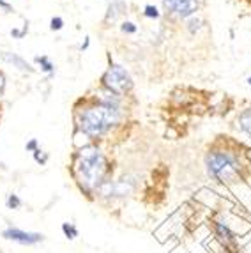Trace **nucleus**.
<instances>
[{
	"instance_id": "obj_1",
	"label": "nucleus",
	"mask_w": 251,
	"mask_h": 253,
	"mask_svg": "<svg viewBox=\"0 0 251 253\" xmlns=\"http://www.w3.org/2000/svg\"><path fill=\"white\" fill-rule=\"evenodd\" d=\"M126 97L103 90L78 99L75 105V135L84 136L85 142H96L108 138L113 131L126 121Z\"/></svg>"
},
{
	"instance_id": "obj_2",
	"label": "nucleus",
	"mask_w": 251,
	"mask_h": 253,
	"mask_svg": "<svg viewBox=\"0 0 251 253\" xmlns=\"http://www.w3.org/2000/svg\"><path fill=\"white\" fill-rule=\"evenodd\" d=\"M71 172L80 190L87 197H92L96 195L97 188L112 177L113 169L103 145L88 142L82 147H76L73 152Z\"/></svg>"
},
{
	"instance_id": "obj_3",
	"label": "nucleus",
	"mask_w": 251,
	"mask_h": 253,
	"mask_svg": "<svg viewBox=\"0 0 251 253\" xmlns=\"http://www.w3.org/2000/svg\"><path fill=\"white\" fill-rule=\"evenodd\" d=\"M204 167L210 181L226 186L243 181L244 170H246L239 147L226 142H216L205 152Z\"/></svg>"
},
{
	"instance_id": "obj_4",
	"label": "nucleus",
	"mask_w": 251,
	"mask_h": 253,
	"mask_svg": "<svg viewBox=\"0 0 251 253\" xmlns=\"http://www.w3.org/2000/svg\"><path fill=\"white\" fill-rule=\"evenodd\" d=\"M99 87L121 97H127L134 89V80L129 69L119 62H110L105 73L101 75Z\"/></svg>"
},
{
	"instance_id": "obj_5",
	"label": "nucleus",
	"mask_w": 251,
	"mask_h": 253,
	"mask_svg": "<svg viewBox=\"0 0 251 253\" xmlns=\"http://www.w3.org/2000/svg\"><path fill=\"white\" fill-rule=\"evenodd\" d=\"M163 13L175 21H184L191 16H197L204 7V0H163Z\"/></svg>"
},
{
	"instance_id": "obj_6",
	"label": "nucleus",
	"mask_w": 251,
	"mask_h": 253,
	"mask_svg": "<svg viewBox=\"0 0 251 253\" xmlns=\"http://www.w3.org/2000/svg\"><path fill=\"white\" fill-rule=\"evenodd\" d=\"M0 60L11 68H14L16 71L23 73V75H34V73L38 71V69L34 68L32 64L23 57V55L16 53V51H7V50H2L0 51Z\"/></svg>"
},
{
	"instance_id": "obj_7",
	"label": "nucleus",
	"mask_w": 251,
	"mask_h": 253,
	"mask_svg": "<svg viewBox=\"0 0 251 253\" xmlns=\"http://www.w3.org/2000/svg\"><path fill=\"white\" fill-rule=\"evenodd\" d=\"M2 237L9 241H14V243H20V245H38L44 241V236L39 232H25L21 228L16 227H9L2 232Z\"/></svg>"
},
{
	"instance_id": "obj_8",
	"label": "nucleus",
	"mask_w": 251,
	"mask_h": 253,
	"mask_svg": "<svg viewBox=\"0 0 251 253\" xmlns=\"http://www.w3.org/2000/svg\"><path fill=\"white\" fill-rule=\"evenodd\" d=\"M126 14H127V2L126 0H110L106 5L105 16H103V23L106 27H112L117 21H121Z\"/></svg>"
},
{
	"instance_id": "obj_9",
	"label": "nucleus",
	"mask_w": 251,
	"mask_h": 253,
	"mask_svg": "<svg viewBox=\"0 0 251 253\" xmlns=\"http://www.w3.org/2000/svg\"><path fill=\"white\" fill-rule=\"evenodd\" d=\"M235 127L241 135H244L248 140H251V105L244 106L235 117Z\"/></svg>"
},
{
	"instance_id": "obj_10",
	"label": "nucleus",
	"mask_w": 251,
	"mask_h": 253,
	"mask_svg": "<svg viewBox=\"0 0 251 253\" xmlns=\"http://www.w3.org/2000/svg\"><path fill=\"white\" fill-rule=\"evenodd\" d=\"M32 62H34V68L39 69L42 75H46V78H53L55 73H57V66H55V62L48 57L46 53L34 55Z\"/></svg>"
},
{
	"instance_id": "obj_11",
	"label": "nucleus",
	"mask_w": 251,
	"mask_h": 253,
	"mask_svg": "<svg viewBox=\"0 0 251 253\" xmlns=\"http://www.w3.org/2000/svg\"><path fill=\"white\" fill-rule=\"evenodd\" d=\"M212 227H214V234H216V237L221 241L223 245H234L235 234L232 232V228L228 227V223H223V221L216 219Z\"/></svg>"
},
{
	"instance_id": "obj_12",
	"label": "nucleus",
	"mask_w": 251,
	"mask_h": 253,
	"mask_svg": "<svg viewBox=\"0 0 251 253\" xmlns=\"http://www.w3.org/2000/svg\"><path fill=\"white\" fill-rule=\"evenodd\" d=\"M182 27H184V30L189 36H197L204 30L205 20L200 16V14H197V16H191V18H188V20L182 21Z\"/></svg>"
},
{
	"instance_id": "obj_13",
	"label": "nucleus",
	"mask_w": 251,
	"mask_h": 253,
	"mask_svg": "<svg viewBox=\"0 0 251 253\" xmlns=\"http://www.w3.org/2000/svg\"><path fill=\"white\" fill-rule=\"evenodd\" d=\"M142 16L145 18V20L158 21V20H161V16H163V11H161L156 4H145L142 9Z\"/></svg>"
},
{
	"instance_id": "obj_14",
	"label": "nucleus",
	"mask_w": 251,
	"mask_h": 253,
	"mask_svg": "<svg viewBox=\"0 0 251 253\" xmlns=\"http://www.w3.org/2000/svg\"><path fill=\"white\" fill-rule=\"evenodd\" d=\"M119 30H121L124 36H134V34H138V25L131 20H122L121 23H119Z\"/></svg>"
},
{
	"instance_id": "obj_15",
	"label": "nucleus",
	"mask_w": 251,
	"mask_h": 253,
	"mask_svg": "<svg viewBox=\"0 0 251 253\" xmlns=\"http://www.w3.org/2000/svg\"><path fill=\"white\" fill-rule=\"evenodd\" d=\"M27 34H29V21H25L21 27H13V29H11V32H9V36H11L13 39H16V41L23 39Z\"/></svg>"
},
{
	"instance_id": "obj_16",
	"label": "nucleus",
	"mask_w": 251,
	"mask_h": 253,
	"mask_svg": "<svg viewBox=\"0 0 251 253\" xmlns=\"http://www.w3.org/2000/svg\"><path fill=\"white\" fill-rule=\"evenodd\" d=\"M21 206H23V202H21V199L16 193H9L7 197H5V207H7V209L16 211V209H20Z\"/></svg>"
},
{
	"instance_id": "obj_17",
	"label": "nucleus",
	"mask_w": 251,
	"mask_h": 253,
	"mask_svg": "<svg viewBox=\"0 0 251 253\" xmlns=\"http://www.w3.org/2000/svg\"><path fill=\"white\" fill-rule=\"evenodd\" d=\"M32 158H34V161H36L38 165L44 167V165L48 163V160H50V154H48L46 151H42V149L39 147L38 151H34V152H32Z\"/></svg>"
},
{
	"instance_id": "obj_18",
	"label": "nucleus",
	"mask_w": 251,
	"mask_h": 253,
	"mask_svg": "<svg viewBox=\"0 0 251 253\" xmlns=\"http://www.w3.org/2000/svg\"><path fill=\"white\" fill-rule=\"evenodd\" d=\"M62 232L67 239H76V237H78V228H76L75 223H69V221L62 223Z\"/></svg>"
},
{
	"instance_id": "obj_19",
	"label": "nucleus",
	"mask_w": 251,
	"mask_h": 253,
	"mask_svg": "<svg viewBox=\"0 0 251 253\" xmlns=\"http://www.w3.org/2000/svg\"><path fill=\"white\" fill-rule=\"evenodd\" d=\"M66 25V21H64L62 16H51L50 18V30L51 32H60Z\"/></svg>"
},
{
	"instance_id": "obj_20",
	"label": "nucleus",
	"mask_w": 251,
	"mask_h": 253,
	"mask_svg": "<svg viewBox=\"0 0 251 253\" xmlns=\"http://www.w3.org/2000/svg\"><path fill=\"white\" fill-rule=\"evenodd\" d=\"M39 147H41V145H39V140L38 138H30L29 142L25 144V151L30 152V154H32L34 151H38Z\"/></svg>"
},
{
	"instance_id": "obj_21",
	"label": "nucleus",
	"mask_w": 251,
	"mask_h": 253,
	"mask_svg": "<svg viewBox=\"0 0 251 253\" xmlns=\"http://www.w3.org/2000/svg\"><path fill=\"white\" fill-rule=\"evenodd\" d=\"M5 89H7V78H5V73L0 69V99L4 97Z\"/></svg>"
},
{
	"instance_id": "obj_22",
	"label": "nucleus",
	"mask_w": 251,
	"mask_h": 253,
	"mask_svg": "<svg viewBox=\"0 0 251 253\" xmlns=\"http://www.w3.org/2000/svg\"><path fill=\"white\" fill-rule=\"evenodd\" d=\"M0 11L5 14H11V13H14V7L11 2H7V0H0Z\"/></svg>"
},
{
	"instance_id": "obj_23",
	"label": "nucleus",
	"mask_w": 251,
	"mask_h": 253,
	"mask_svg": "<svg viewBox=\"0 0 251 253\" xmlns=\"http://www.w3.org/2000/svg\"><path fill=\"white\" fill-rule=\"evenodd\" d=\"M88 46H90V38H88V36H85V38H84V41L80 42L78 50L82 51V53H84V51H87V50H88Z\"/></svg>"
},
{
	"instance_id": "obj_24",
	"label": "nucleus",
	"mask_w": 251,
	"mask_h": 253,
	"mask_svg": "<svg viewBox=\"0 0 251 253\" xmlns=\"http://www.w3.org/2000/svg\"><path fill=\"white\" fill-rule=\"evenodd\" d=\"M246 85H248V89L251 90V75H250V76H248V78H246Z\"/></svg>"
},
{
	"instance_id": "obj_25",
	"label": "nucleus",
	"mask_w": 251,
	"mask_h": 253,
	"mask_svg": "<svg viewBox=\"0 0 251 253\" xmlns=\"http://www.w3.org/2000/svg\"><path fill=\"white\" fill-rule=\"evenodd\" d=\"M0 253H2V252H0Z\"/></svg>"
}]
</instances>
